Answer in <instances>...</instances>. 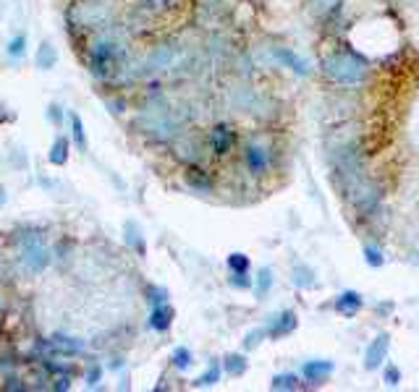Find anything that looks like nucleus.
Listing matches in <instances>:
<instances>
[{
    "mask_svg": "<svg viewBox=\"0 0 419 392\" xmlns=\"http://www.w3.org/2000/svg\"><path fill=\"white\" fill-rule=\"evenodd\" d=\"M126 63H129V48H126L123 35L110 24L97 29L95 37L89 39V50H87L89 73L100 82H118Z\"/></svg>",
    "mask_w": 419,
    "mask_h": 392,
    "instance_id": "1",
    "label": "nucleus"
},
{
    "mask_svg": "<svg viewBox=\"0 0 419 392\" xmlns=\"http://www.w3.org/2000/svg\"><path fill=\"white\" fill-rule=\"evenodd\" d=\"M320 73L330 84L346 86V89H357L370 82V63L362 58L357 50L338 48L325 53L320 58Z\"/></svg>",
    "mask_w": 419,
    "mask_h": 392,
    "instance_id": "2",
    "label": "nucleus"
},
{
    "mask_svg": "<svg viewBox=\"0 0 419 392\" xmlns=\"http://www.w3.org/2000/svg\"><path fill=\"white\" fill-rule=\"evenodd\" d=\"M16 246L19 256L16 264L24 274H39L53 264V249L45 243V230L42 227H24L16 233Z\"/></svg>",
    "mask_w": 419,
    "mask_h": 392,
    "instance_id": "3",
    "label": "nucleus"
},
{
    "mask_svg": "<svg viewBox=\"0 0 419 392\" xmlns=\"http://www.w3.org/2000/svg\"><path fill=\"white\" fill-rule=\"evenodd\" d=\"M113 19V8L105 0H76L66 8V24L71 32H97L102 26L110 24Z\"/></svg>",
    "mask_w": 419,
    "mask_h": 392,
    "instance_id": "4",
    "label": "nucleus"
},
{
    "mask_svg": "<svg viewBox=\"0 0 419 392\" xmlns=\"http://www.w3.org/2000/svg\"><path fill=\"white\" fill-rule=\"evenodd\" d=\"M383 194H385L383 183L377 178H372L370 173H367V176L362 180H357L344 196H346L348 207H351L354 212L359 214V217H367V214H372L375 209H380Z\"/></svg>",
    "mask_w": 419,
    "mask_h": 392,
    "instance_id": "5",
    "label": "nucleus"
},
{
    "mask_svg": "<svg viewBox=\"0 0 419 392\" xmlns=\"http://www.w3.org/2000/svg\"><path fill=\"white\" fill-rule=\"evenodd\" d=\"M170 152L173 157L184 162V165H197L202 162L204 155L210 152L207 149V136L197 133V131H179L173 139H170Z\"/></svg>",
    "mask_w": 419,
    "mask_h": 392,
    "instance_id": "6",
    "label": "nucleus"
},
{
    "mask_svg": "<svg viewBox=\"0 0 419 392\" xmlns=\"http://www.w3.org/2000/svg\"><path fill=\"white\" fill-rule=\"evenodd\" d=\"M241 162H244L251 178H265L270 173V167H273V149L265 147L262 142H257V139H251V142L244 144Z\"/></svg>",
    "mask_w": 419,
    "mask_h": 392,
    "instance_id": "7",
    "label": "nucleus"
},
{
    "mask_svg": "<svg viewBox=\"0 0 419 392\" xmlns=\"http://www.w3.org/2000/svg\"><path fill=\"white\" fill-rule=\"evenodd\" d=\"M233 8L236 0H197V24L204 29H220Z\"/></svg>",
    "mask_w": 419,
    "mask_h": 392,
    "instance_id": "8",
    "label": "nucleus"
},
{
    "mask_svg": "<svg viewBox=\"0 0 419 392\" xmlns=\"http://www.w3.org/2000/svg\"><path fill=\"white\" fill-rule=\"evenodd\" d=\"M236 131L231 123H215L213 129L207 131V149H210V155L217 157V160H223L233 152V147H236Z\"/></svg>",
    "mask_w": 419,
    "mask_h": 392,
    "instance_id": "9",
    "label": "nucleus"
},
{
    "mask_svg": "<svg viewBox=\"0 0 419 392\" xmlns=\"http://www.w3.org/2000/svg\"><path fill=\"white\" fill-rule=\"evenodd\" d=\"M270 53V60L280 66V68H288L291 73H296V76H310L312 73V63L304 55H299L296 50H291L288 45H273V48H267Z\"/></svg>",
    "mask_w": 419,
    "mask_h": 392,
    "instance_id": "10",
    "label": "nucleus"
},
{
    "mask_svg": "<svg viewBox=\"0 0 419 392\" xmlns=\"http://www.w3.org/2000/svg\"><path fill=\"white\" fill-rule=\"evenodd\" d=\"M388 353H391V333H377L375 340H370L367 351H364V368L367 371L383 368V364L388 361Z\"/></svg>",
    "mask_w": 419,
    "mask_h": 392,
    "instance_id": "11",
    "label": "nucleus"
},
{
    "mask_svg": "<svg viewBox=\"0 0 419 392\" xmlns=\"http://www.w3.org/2000/svg\"><path fill=\"white\" fill-rule=\"evenodd\" d=\"M296 327H299V317H296V311L294 309L278 311V314H273L270 319L265 321V333H267L270 340H280V337H286V335L294 333Z\"/></svg>",
    "mask_w": 419,
    "mask_h": 392,
    "instance_id": "12",
    "label": "nucleus"
},
{
    "mask_svg": "<svg viewBox=\"0 0 419 392\" xmlns=\"http://www.w3.org/2000/svg\"><path fill=\"white\" fill-rule=\"evenodd\" d=\"M184 183H186L194 194H202V196L215 191V178H213V173H210L202 162L186 165V170H184Z\"/></svg>",
    "mask_w": 419,
    "mask_h": 392,
    "instance_id": "13",
    "label": "nucleus"
},
{
    "mask_svg": "<svg viewBox=\"0 0 419 392\" xmlns=\"http://www.w3.org/2000/svg\"><path fill=\"white\" fill-rule=\"evenodd\" d=\"M335 371V364L330 358H312V361H304L301 366V377L310 387H323L325 382L330 380V374Z\"/></svg>",
    "mask_w": 419,
    "mask_h": 392,
    "instance_id": "14",
    "label": "nucleus"
},
{
    "mask_svg": "<svg viewBox=\"0 0 419 392\" xmlns=\"http://www.w3.org/2000/svg\"><path fill=\"white\" fill-rule=\"evenodd\" d=\"M84 343L79 337H69V335H53L48 337V356L58 358H76L82 356Z\"/></svg>",
    "mask_w": 419,
    "mask_h": 392,
    "instance_id": "15",
    "label": "nucleus"
},
{
    "mask_svg": "<svg viewBox=\"0 0 419 392\" xmlns=\"http://www.w3.org/2000/svg\"><path fill=\"white\" fill-rule=\"evenodd\" d=\"M333 309L338 317H344V319H354L362 309H364V298L362 293L357 290H344V293H338L333 301Z\"/></svg>",
    "mask_w": 419,
    "mask_h": 392,
    "instance_id": "16",
    "label": "nucleus"
},
{
    "mask_svg": "<svg viewBox=\"0 0 419 392\" xmlns=\"http://www.w3.org/2000/svg\"><path fill=\"white\" fill-rule=\"evenodd\" d=\"M173 319H176V309L170 306V304H160V306H150V330H155V333H168L170 327H173Z\"/></svg>",
    "mask_w": 419,
    "mask_h": 392,
    "instance_id": "17",
    "label": "nucleus"
},
{
    "mask_svg": "<svg viewBox=\"0 0 419 392\" xmlns=\"http://www.w3.org/2000/svg\"><path fill=\"white\" fill-rule=\"evenodd\" d=\"M344 3H346V0H310V3H307V11H310L314 19H320V21H333L335 16L341 13V8H344Z\"/></svg>",
    "mask_w": 419,
    "mask_h": 392,
    "instance_id": "18",
    "label": "nucleus"
},
{
    "mask_svg": "<svg viewBox=\"0 0 419 392\" xmlns=\"http://www.w3.org/2000/svg\"><path fill=\"white\" fill-rule=\"evenodd\" d=\"M71 136H63V133H58L55 139H53V144H50L48 149V162L55 167H63L66 162H69V155H71Z\"/></svg>",
    "mask_w": 419,
    "mask_h": 392,
    "instance_id": "19",
    "label": "nucleus"
},
{
    "mask_svg": "<svg viewBox=\"0 0 419 392\" xmlns=\"http://www.w3.org/2000/svg\"><path fill=\"white\" fill-rule=\"evenodd\" d=\"M58 60H60V55H58V48L53 45V42H39V48H37V53H35V66L39 68V71H53L55 66H58Z\"/></svg>",
    "mask_w": 419,
    "mask_h": 392,
    "instance_id": "20",
    "label": "nucleus"
},
{
    "mask_svg": "<svg viewBox=\"0 0 419 392\" xmlns=\"http://www.w3.org/2000/svg\"><path fill=\"white\" fill-rule=\"evenodd\" d=\"M123 241H126V246H129L136 256H147V241H144L142 230H139V225H136L134 220H126V225H123Z\"/></svg>",
    "mask_w": 419,
    "mask_h": 392,
    "instance_id": "21",
    "label": "nucleus"
},
{
    "mask_svg": "<svg viewBox=\"0 0 419 392\" xmlns=\"http://www.w3.org/2000/svg\"><path fill=\"white\" fill-rule=\"evenodd\" d=\"M66 118H69V131H71V144L84 155V152H87V129H84L82 115L71 110Z\"/></svg>",
    "mask_w": 419,
    "mask_h": 392,
    "instance_id": "22",
    "label": "nucleus"
},
{
    "mask_svg": "<svg viewBox=\"0 0 419 392\" xmlns=\"http://www.w3.org/2000/svg\"><path fill=\"white\" fill-rule=\"evenodd\" d=\"M291 283H294V288H299V290H312V288L317 286L314 272H312L304 261H296V264H294V270H291Z\"/></svg>",
    "mask_w": 419,
    "mask_h": 392,
    "instance_id": "23",
    "label": "nucleus"
},
{
    "mask_svg": "<svg viewBox=\"0 0 419 392\" xmlns=\"http://www.w3.org/2000/svg\"><path fill=\"white\" fill-rule=\"evenodd\" d=\"M223 374H228V377H244L247 374V368H249V361H247V356L244 353H228V356H223Z\"/></svg>",
    "mask_w": 419,
    "mask_h": 392,
    "instance_id": "24",
    "label": "nucleus"
},
{
    "mask_svg": "<svg viewBox=\"0 0 419 392\" xmlns=\"http://www.w3.org/2000/svg\"><path fill=\"white\" fill-rule=\"evenodd\" d=\"M220 377H223V364H220L217 358H213V361L207 364V368H204L192 384L194 387H215L217 382H220Z\"/></svg>",
    "mask_w": 419,
    "mask_h": 392,
    "instance_id": "25",
    "label": "nucleus"
},
{
    "mask_svg": "<svg viewBox=\"0 0 419 392\" xmlns=\"http://www.w3.org/2000/svg\"><path fill=\"white\" fill-rule=\"evenodd\" d=\"M307 382H299L296 374H276L273 382H270V390L276 392H294V390H304Z\"/></svg>",
    "mask_w": 419,
    "mask_h": 392,
    "instance_id": "26",
    "label": "nucleus"
},
{
    "mask_svg": "<svg viewBox=\"0 0 419 392\" xmlns=\"http://www.w3.org/2000/svg\"><path fill=\"white\" fill-rule=\"evenodd\" d=\"M26 45H29V35L26 32H19L13 35L8 42H6V55L11 60H21L26 55Z\"/></svg>",
    "mask_w": 419,
    "mask_h": 392,
    "instance_id": "27",
    "label": "nucleus"
},
{
    "mask_svg": "<svg viewBox=\"0 0 419 392\" xmlns=\"http://www.w3.org/2000/svg\"><path fill=\"white\" fill-rule=\"evenodd\" d=\"M270 288H273V270H270V267H262V270L257 272L254 286H251V290H254V298H257V301H262V298L270 293Z\"/></svg>",
    "mask_w": 419,
    "mask_h": 392,
    "instance_id": "28",
    "label": "nucleus"
},
{
    "mask_svg": "<svg viewBox=\"0 0 419 392\" xmlns=\"http://www.w3.org/2000/svg\"><path fill=\"white\" fill-rule=\"evenodd\" d=\"M170 364H173V368H179V371H186V368L194 364V353L186 345H179V348H173V353H170Z\"/></svg>",
    "mask_w": 419,
    "mask_h": 392,
    "instance_id": "29",
    "label": "nucleus"
},
{
    "mask_svg": "<svg viewBox=\"0 0 419 392\" xmlns=\"http://www.w3.org/2000/svg\"><path fill=\"white\" fill-rule=\"evenodd\" d=\"M226 267H228V272H249L251 259L247 254H241V251H233V254H228Z\"/></svg>",
    "mask_w": 419,
    "mask_h": 392,
    "instance_id": "30",
    "label": "nucleus"
},
{
    "mask_svg": "<svg viewBox=\"0 0 419 392\" xmlns=\"http://www.w3.org/2000/svg\"><path fill=\"white\" fill-rule=\"evenodd\" d=\"M362 254H364V261L370 264V267H383L385 264V256H383V249L375 243V241H370V243H364V249H362Z\"/></svg>",
    "mask_w": 419,
    "mask_h": 392,
    "instance_id": "31",
    "label": "nucleus"
},
{
    "mask_svg": "<svg viewBox=\"0 0 419 392\" xmlns=\"http://www.w3.org/2000/svg\"><path fill=\"white\" fill-rule=\"evenodd\" d=\"M144 301H147L150 306H160V304H166V301H168V288L157 286V283H150V286L144 288Z\"/></svg>",
    "mask_w": 419,
    "mask_h": 392,
    "instance_id": "32",
    "label": "nucleus"
},
{
    "mask_svg": "<svg viewBox=\"0 0 419 392\" xmlns=\"http://www.w3.org/2000/svg\"><path fill=\"white\" fill-rule=\"evenodd\" d=\"M102 374H105V368L100 361H89V366L84 371V380H87V387H97L100 382H102Z\"/></svg>",
    "mask_w": 419,
    "mask_h": 392,
    "instance_id": "33",
    "label": "nucleus"
},
{
    "mask_svg": "<svg viewBox=\"0 0 419 392\" xmlns=\"http://www.w3.org/2000/svg\"><path fill=\"white\" fill-rule=\"evenodd\" d=\"M228 286L236 288V290H251L254 280L249 277V272H231L228 274Z\"/></svg>",
    "mask_w": 419,
    "mask_h": 392,
    "instance_id": "34",
    "label": "nucleus"
},
{
    "mask_svg": "<svg viewBox=\"0 0 419 392\" xmlns=\"http://www.w3.org/2000/svg\"><path fill=\"white\" fill-rule=\"evenodd\" d=\"M383 382L385 387H398L401 384V368L395 366V364H383Z\"/></svg>",
    "mask_w": 419,
    "mask_h": 392,
    "instance_id": "35",
    "label": "nucleus"
},
{
    "mask_svg": "<svg viewBox=\"0 0 419 392\" xmlns=\"http://www.w3.org/2000/svg\"><path fill=\"white\" fill-rule=\"evenodd\" d=\"M267 333H265V327H257V330H249V333L244 335V351H254L257 345L262 343Z\"/></svg>",
    "mask_w": 419,
    "mask_h": 392,
    "instance_id": "36",
    "label": "nucleus"
},
{
    "mask_svg": "<svg viewBox=\"0 0 419 392\" xmlns=\"http://www.w3.org/2000/svg\"><path fill=\"white\" fill-rule=\"evenodd\" d=\"M3 390H11V392H26V390H29V384H26V380H21V377H16V374H6V380H3Z\"/></svg>",
    "mask_w": 419,
    "mask_h": 392,
    "instance_id": "37",
    "label": "nucleus"
},
{
    "mask_svg": "<svg viewBox=\"0 0 419 392\" xmlns=\"http://www.w3.org/2000/svg\"><path fill=\"white\" fill-rule=\"evenodd\" d=\"M45 115H48V120L53 123V126H60V123H63V118H66V113H63V107H60L58 102H50L48 113H45Z\"/></svg>",
    "mask_w": 419,
    "mask_h": 392,
    "instance_id": "38",
    "label": "nucleus"
},
{
    "mask_svg": "<svg viewBox=\"0 0 419 392\" xmlns=\"http://www.w3.org/2000/svg\"><path fill=\"white\" fill-rule=\"evenodd\" d=\"M50 390H53V392H69V390H71V377H69V374H60V377H55V380H53V384H50Z\"/></svg>",
    "mask_w": 419,
    "mask_h": 392,
    "instance_id": "39",
    "label": "nucleus"
},
{
    "mask_svg": "<svg viewBox=\"0 0 419 392\" xmlns=\"http://www.w3.org/2000/svg\"><path fill=\"white\" fill-rule=\"evenodd\" d=\"M105 105H108L110 110H113V113H116V115H118V113H123V110H126V102H123V100H121V97H113V100H105Z\"/></svg>",
    "mask_w": 419,
    "mask_h": 392,
    "instance_id": "40",
    "label": "nucleus"
},
{
    "mask_svg": "<svg viewBox=\"0 0 419 392\" xmlns=\"http://www.w3.org/2000/svg\"><path fill=\"white\" fill-rule=\"evenodd\" d=\"M375 309L380 311V314H391V311H393L395 306H393V301H383V304H377Z\"/></svg>",
    "mask_w": 419,
    "mask_h": 392,
    "instance_id": "41",
    "label": "nucleus"
},
{
    "mask_svg": "<svg viewBox=\"0 0 419 392\" xmlns=\"http://www.w3.org/2000/svg\"><path fill=\"white\" fill-rule=\"evenodd\" d=\"M123 366H126V361H123V358H113V364H108V368H113V371H121Z\"/></svg>",
    "mask_w": 419,
    "mask_h": 392,
    "instance_id": "42",
    "label": "nucleus"
},
{
    "mask_svg": "<svg viewBox=\"0 0 419 392\" xmlns=\"http://www.w3.org/2000/svg\"><path fill=\"white\" fill-rule=\"evenodd\" d=\"M6 202H8V191H6V186L0 183V209L6 207Z\"/></svg>",
    "mask_w": 419,
    "mask_h": 392,
    "instance_id": "43",
    "label": "nucleus"
},
{
    "mask_svg": "<svg viewBox=\"0 0 419 392\" xmlns=\"http://www.w3.org/2000/svg\"><path fill=\"white\" fill-rule=\"evenodd\" d=\"M6 120H13L11 113H6V107L0 105V123H6Z\"/></svg>",
    "mask_w": 419,
    "mask_h": 392,
    "instance_id": "44",
    "label": "nucleus"
},
{
    "mask_svg": "<svg viewBox=\"0 0 419 392\" xmlns=\"http://www.w3.org/2000/svg\"><path fill=\"white\" fill-rule=\"evenodd\" d=\"M0 309H3V298H0Z\"/></svg>",
    "mask_w": 419,
    "mask_h": 392,
    "instance_id": "45",
    "label": "nucleus"
}]
</instances>
